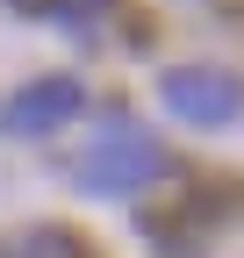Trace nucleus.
I'll use <instances>...</instances> for the list:
<instances>
[{
	"mask_svg": "<svg viewBox=\"0 0 244 258\" xmlns=\"http://www.w3.org/2000/svg\"><path fill=\"white\" fill-rule=\"evenodd\" d=\"M79 101H86L79 79H29L15 101L0 108V122L15 129V137H50L57 122H72V115H79Z\"/></svg>",
	"mask_w": 244,
	"mask_h": 258,
	"instance_id": "nucleus-3",
	"label": "nucleus"
},
{
	"mask_svg": "<svg viewBox=\"0 0 244 258\" xmlns=\"http://www.w3.org/2000/svg\"><path fill=\"white\" fill-rule=\"evenodd\" d=\"M158 172H165V144L151 137V129H137V122L101 129V137L86 144V158H79V186L86 194H137Z\"/></svg>",
	"mask_w": 244,
	"mask_h": 258,
	"instance_id": "nucleus-1",
	"label": "nucleus"
},
{
	"mask_svg": "<svg viewBox=\"0 0 244 258\" xmlns=\"http://www.w3.org/2000/svg\"><path fill=\"white\" fill-rule=\"evenodd\" d=\"M8 8H22V15H43V22H101L115 0H8Z\"/></svg>",
	"mask_w": 244,
	"mask_h": 258,
	"instance_id": "nucleus-5",
	"label": "nucleus"
},
{
	"mask_svg": "<svg viewBox=\"0 0 244 258\" xmlns=\"http://www.w3.org/2000/svg\"><path fill=\"white\" fill-rule=\"evenodd\" d=\"M0 258H101V251L79 230H65V222H36V230H22V237L0 244Z\"/></svg>",
	"mask_w": 244,
	"mask_h": 258,
	"instance_id": "nucleus-4",
	"label": "nucleus"
},
{
	"mask_svg": "<svg viewBox=\"0 0 244 258\" xmlns=\"http://www.w3.org/2000/svg\"><path fill=\"white\" fill-rule=\"evenodd\" d=\"M158 93H165V108L179 122H194V129H223V122L244 115V79L223 72V64H172Z\"/></svg>",
	"mask_w": 244,
	"mask_h": 258,
	"instance_id": "nucleus-2",
	"label": "nucleus"
}]
</instances>
